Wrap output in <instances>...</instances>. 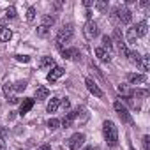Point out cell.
<instances>
[{
	"mask_svg": "<svg viewBox=\"0 0 150 150\" xmlns=\"http://www.w3.org/2000/svg\"><path fill=\"white\" fill-rule=\"evenodd\" d=\"M103 132H104V139H106L108 146H117V143H118V129L111 120H104Z\"/></svg>",
	"mask_w": 150,
	"mask_h": 150,
	"instance_id": "6da1fadb",
	"label": "cell"
},
{
	"mask_svg": "<svg viewBox=\"0 0 150 150\" xmlns=\"http://www.w3.org/2000/svg\"><path fill=\"white\" fill-rule=\"evenodd\" d=\"M72 35H74V27H72L71 23L64 25V27L58 30V34H57V39H55V42H57V48H58V50H64V44H65V42H69V41L72 39Z\"/></svg>",
	"mask_w": 150,
	"mask_h": 150,
	"instance_id": "7a4b0ae2",
	"label": "cell"
},
{
	"mask_svg": "<svg viewBox=\"0 0 150 150\" xmlns=\"http://www.w3.org/2000/svg\"><path fill=\"white\" fill-rule=\"evenodd\" d=\"M85 143V134L83 132H74L67 141H65V146L69 150H80V146Z\"/></svg>",
	"mask_w": 150,
	"mask_h": 150,
	"instance_id": "3957f363",
	"label": "cell"
},
{
	"mask_svg": "<svg viewBox=\"0 0 150 150\" xmlns=\"http://www.w3.org/2000/svg\"><path fill=\"white\" fill-rule=\"evenodd\" d=\"M83 34H85V37H87L88 41L96 39V37L99 35V27H97V23L92 21V20H88L87 25H85V28H83Z\"/></svg>",
	"mask_w": 150,
	"mask_h": 150,
	"instance_id": "277c9868",
	"label": "cell"
},
{
	"mask_svg": "<svg viewBox=\"0 0 150 150\" xmlns=\"http://www.w3.org/2000/svg\"><path fill=\"white\" fill-rule=\"evenodd\" d=\"M115 13H117V18H118L124 25H129V23L132 21V13H131L127 7H118Z\"/></svg>",
	"mask_w": 150,
	"mask_h": 150,
	"instance_id": "5b68a950",
	"label": "cell"
},
{
	"mask_svg": "<svg viewBox=\"0 0 150 150\" xmlns=\"http://www.w3.org/2000/svg\"><path fill=\"white\" fill-rule=\"evenodd\" d=\"M113 108H115V111H117V115L124 120V122H131V115H129V111H127V108L122 104V101H115V104H113Z\"/></svg>",
	"mask_w": 150,
	"mask_h": 150,
	"instance_id": "8992f818",
	"label": "cell"
},
{
	"mask_svg": "<svg viewBox=\"0 0 150 150\" xmlns=\"http://www.w3.org/2000/svg\"><path fill=\"white\" fill-rule=\"evenodd\" d=\"M64 72H65V71H64V67H58V65H55V67H53V69L48 72L46 80H48L50 83H55L57 80H60V78L64 76Z\"/></svg>",
	"mask_w": 150,
	"mask_h": 150,
	"instance_id": "52a82bcc",
	"label": "cell"
},
{
	"mask_svg": "<svg viewBox=\"0 0 150 150\" xmlns=\"http://www.w3.org/2000/svg\"><path fill=\"white\" fill-rule=\"evenodd\" d=\"M85 85H87L88 92H90V94H94L96 97H103V96H104V94H103V90L99 88V85H97L92 78H85Z\"/></svg>",
	"mask_w": 150,
	"mask_h": 150,
	"instance_id": "ba28073f",
	"label": "cell"
},
{
	"mask_svg": "<svg viewBox=\"0 0 150 150\" xmlns=\"http://www.w3.org/2000/svg\"><path fill=\"white\" fill-rule=\"evenodd\" d=\"M78 115H80V108H78V110H74V111H67V115L64 117V120L60 122V125H62V127H65V129H69V127L72 125L74 118H76Z\"/></svg>",
	"mask_w": 150,
	"mask_h": 150,
	"instance_id": "9c48e42d",
	"label": "cell"
},
{
	"mask_svg": "<svg viewBox=\"0 0 150 150\" xmlns=\"http://www.w3.org/2000/svg\"><path fill=\"white\" fill-rule=\"evenodd\" d=\"M127 81L131 85H143V83H146V76L145 74H138V72H129L127 74Z\"/></svg>",
	"mask_w": 150,
	"mask_h": 150,
	"instance_id": "30bf717a",
	"label": "cell"
},
{
	"mask_svg": "<svg viewBox=\"0 0 150 150\" xmlns=\"http://www.w3.org/2000/svg\"><path fill=\"white\" fill-rule=\"evenodd\" d=\"M62 51V57L65 60H80V51L76 48H71V50H60Z\"/></svg>",
	"mask_w": 150,
	"mask_h": 150,
	"instance_id": "8fae6325",
	"label": "cell"
},
{
	"mask_svg": "<svg viewBox=\"0 0 150 150\" xmlns=\"http://www.w3.org/2000/svg\"><path fill=\"white\" fill-rule=\"evenodd\" d=\"M94 51H96V57H97L101 62H106V64H108V62H111V53H110V51L103 50L101 46H99V48H96Z\"/></svg>",
	"mask_w": 150,
	"mask_h": 150,
	"instance_id": "7c38bea8",
	"label": "cell"
},
{
	"mask_svg": "<svg viewBox=\"0 0 150 150\" xmlns=\"http://www.w3.org/2000/svg\"><path fill=\"white\" fill-rule=\"evenodd\" d=\"M132 28H134V32H136L138 37H145L146 32H148V25H146V21H139V23H136V27H132Z\"/></svg>",
	"mask_w": 150,
	"mask_h": 150,
	"instance_id": "4fadbf2b",
	"label": "cell"
},
{
	"mask_svg": "<svg viewBox=\"0 0 150 150\" xmlns=\"http://www.w3.org/2000/svg\"><path fill=\"white\" fill-rule=\"evenodd\" d=\"M34 108V99H23V103L20 104V115H27L30 110Z\"/></svg>",
	"mask_w": 150,
	"mask_h": 150,
	"instance_id": "5bb4252c",
	"label": "cell"
},
{
	"mask_svg": "<svg viewBox=\"0 0 150 150\" xmlns=\"http://www.w3.org/2000/svg\"><path fill=\"white\" fill-rule=\"evenodd\" d=\"M39 67H41V69H53V67H55L53 57H42V58L39 60Z\"/></svg>",
	"mask_w": 150,
	"mask_h": 150,
	"instance_id": "9a60e30c",
	"label": "cell"
},
{
	"mask_svg": "<svg viewBox=\"0 0 150 150\" xmlns=\"http://www.w3.org/2000/svg\"><path fill=\"white\" fill-rule=\"evenodd\" d=\"M58 106H60V99L58 97H51L50 103H48V106H46V110H48V113H55L58 110Z\"/></svg>",
	"mask_w": 150,
	"mask_h": 150,
	"instance_id": "2e32d148",
	"label": "cell"
},
{
	"mask_svg": "<svg viewBox=\"0 0 150 150\" xmlns=\"http://www.w3.org/2000/svg\"><path fill=\"white\" fill-rule=\"evenodd\" d=\"M138 65H139V69H141L143 72H146V71L150 69V57H148V55H143V57L139 58Z\"/></svg>",
	"mask_w": 150,
	"mask_h": 150,
	"instance_id": "e0dca14e",
	"label": "cell"
},
{
	"mask_svg": "<svg viewBox=\"0 0 150 150\" xmlns=\"http://www.w3.org/2000/svg\"><path fill=\"white\" fill-rule=\"evenodd\" d=\"M13 37V30L11 28H2L0 30V42H9Z\"/></svg>",
	"mask_w": 150,
	"mask_h": 150,
	"instance_id": "ac0fdd59",
	"label": "cell"
},
{
	"mask_svg": "<svg viewBox=\"0 0 150 150\" xmlns=\"http://www.w3.org/2000/svg\"><path fill=\"white\" fill-rule=\"evenodd\" d=\"M48 96H50V90H48L46 87H37V88H35V97H37L39 101L48 99Z\"/></svg>",
	"mask_w": 150,
	"mask_h": 150,
	"instance_id": "d6986e66",
	"label": "cell"
},
{
	"mask_svg": "<svg viewBox=\"0 0 150 150\" xmlns=\"http://www.w3.org/2000/svg\"><path fill=\"white\" fill-rule=\"evenodd\" d=\"M101 42H103V50H106V51H111L113 50V42H111V37L110 35H103L101 37Z\"/></svg>",
	"mask_w": 150,
	"mask_h": 150,
	"instance_id": "ffe728a7",
	"label": "cell"
},
{
	"mask_svg": "<svg viewBox=\"0 0 150 150\" xmlns=\"http://www.w3.org/2000/svg\"><path fill=\"white\" fill-rule=\"evenodd\" d=\"M125 57L131 60V62H134V64H138L139 62V58H141V55L136 51V50H127V53H125Z\"/></svg>",
	"mask_w": 150,
	"mask_h": 150,
	"instance_id": "44dd1931",
	"label": "cell"
},
{
	"mask_svg": "<svg viewBox=\"0 0 150 150\" xmlns=\"http://www.w3.org/2000/svg\"><path fill=\"white\" fill-rule=\"evenodd\" d=\"M53 23H55V16H51V14H44V16H42L41 25H44V27L51 28V25H53Z\"/></svg>",
	"mask_w": 150,
	"mask_h": 150,
	"instance_id": "7402d4cb",
	"label": "cell"
},
{
	"mask_svg": "<svg viewBox=\"0 0 150 150\" xmlns=\"http://www.w3.org/2000/svg\"><path fill=\"white\" fill-rule=\"evenodd\" d=\"M50 30H51V28H48V27H44V25H39L35 32H37V37H48Z\"/></svg>",
	"mask_w": 150,
	"mask_h": 150,
	"instance_id": "603a6c76",
	"label": "cell"
},
{
	"mask_svg": "<svg viewBox=\"0 0 150 150\" xmlns=\"http://www.w3.org/2000/svg\"><path fill=\"white\" fill-rule=\"evenodd\" d=\"M136 39H138V35H136L134 28H129V32H127V41H125V44H132V42H136Z\"/></svg>",
	"mask_w": 150,
	"mask_h": 150,
	"instance_id": "cb8c5ba5",
	"label": "cell"
},
{
	"mask_svg": "<svg viewBox=\"0 0 150 150\" xmlns=\"http://www.w3.org/2000/svg\"><path fill=\"white\" fill-rule=\"evenodd\" d=\"M9 131L7 127H0V146H6V138H7Z\"/></svg>",
	"mask_w": 150,
	"mask_h": 150,
	"instance_id": "d4e9b609",
	"label": "cell"
},
{
	"mask_svg": "<svg viewBox=\"0 0 150 150\" xmlns=\"http://www.w3.org/2000/svg\"><path fill=\"white\" fill-rule=\"evenodd\" d=\"M48 127H50L51 131L58 129V127H60V120H58V118H50V120H48Z\"/></svg>",
	"mask_w": 150,
	"mask_h": 150,
	"instance_id": "484cf974",
	"label": "cell"
},
{
	"mask_svg": "<svg viewBox=\"0 0 150 150\" xmlns=\"http://www.w3.org/2000/svg\"><path fill=\"white\" fill-rule=\"evenodd\" d=\"M14 92H23L25 88H27V81H18V83H14Z\"/></svg>",
	"mask_w": 150,
	"mask_h": 150,
	"instance_id": "4316f807",
	"label": "cell"
},
{
	"mask_svg": "<svg viewBox=\"0 0 150 150\" xmlns=\"http://www.w3.org/2000/svg\"><path fill=\"white\" fill-rule=\"evenodd\" d=\"M35 13H37L35 7H28V11H27V20H28V21H34V20H35Z\"/></svg>",
	"mask_w": 150,
	"mask_h": 150,
	"instance_id": "83f0119b",
	"label": "cell"
},
{
	"mask_svg": "<svg viewBox=\"0 0 150 150\" xmlns=\"http://www.w3.org/2000/svg\"><path fill=\"white\" fill-rule=\"evenodd\" d=\"M13 92H14L13 85H11V83H6V85H4V94H6V97H7V99L11 97V94H13Z\"/></svg>",
	"mask_w": 150,
	"mask_h": 150,
	"instance_id": "f1b7e54d",
	"label": "cell"
},
{
	"mask_svg": "<svg viewBox=\"0 0 150 150\" xmlns=\"http://www.w3.org/2000/svg\"><path fill=\"white\" fill-rule=\"evenodd\" d=\"M6 16H7V18H11V20H14V18H16V7H14V6H11V7L6 11Z\"/></svg>",
	"mask_w": 150,
	"mask_h": 150,
	"instance_id": "f546056e",
	"label": "cell"
},
{
	"mask_svg": "<svg viewBox=\"0 0 150 150\" xmlns=\"http://www.w3.org/2000/svg\"><path fill=\"white\" fill-rule=\"evenodd\" d=\"M14 58H16L18 62H23V64H28V62L32 60L28 55H14Z\"/></svg>",
	"mask_w": 150,
	"mask_h": 150,
	"instance_id": "4dcf8cb0",
	"label": "cell"
},
{
	"mask_svg": "<svg viewBox=\"0 0 150 150\" xmlns=\"http://www.w3.org/2000/svg\"><path fill=\"white\" fill-rule=\"evenodd\" d=\"M60 104H62L64 111H69V108H71V101H69V97H64V99H60Z\"/></svg>",
	"mask_w": 150,
	"mask_h": 150,
	"instance_id": "1f68e13d",
	"label": "cell"
},
{
	"mask_svg": "<svg viewBox=\"0 0 150 150\" xmlns=\"http://www.w3.org/2000/svg\"><path fill=\"white\" fill-rule=\"evenodd\" d=\"M96 7H97L99 11H106V9H108V4H106V2H96Z\"/></svg>",
	"mask_w": 150,
	"mask_h": 150,
	"instance_id": "d6a6232c",
	"label": "cell"
},
{
	"mask_svg": "<svg viewBox=\"0 0 150 150\" xmlns=\"http://www.w3.org/2000/svg\"><path fill=\"white\" fill-rule=\"evenodd\" d=\"M118 92H122V94H125V96L129 97V90H127V87H124V85H118Z\"/></svg>",
	"mask_w": 150,
	"mask_h": 150,
	"instance_id": "836d02e7",
	"label": "cell"
},
{
	"mask_svg": "<svg viewBox=\"0 0 150 150\" xmlns=\"http://www.w3.org/2000/svg\"><path fill=\"white\" fill-rule=\"evenodd\" d=\"M148 141H150V138H148V136H143V145H145V150H148Z\"/></svg>",
	"mask_w": 150,
	"mask_h": 150,
	"instance_id": "e575fe53",
	"label": "cell"
},
{
	"mask_svg": "<svg viewBox=\"0 0 150 150\" xmlns=\"http://www.w3.org/2000/svg\"><path fill=\"white\" fill-rule=\"evenodd\" d=\"M7 101H9L11 104H18V103H20V99H18V97H9Z\"/></svg>",
	"mask_w": 150,
	"mask_h": 150,
	"instance_id": "d590c367",
	"label": "cell"
},
{
	"mask_svg": "<svg viewBox=\"0 0 150 150\" xmlns=\"http://www.w3.org/2000/svg\"><path fill=\"white\" fill-rule=\"evenodd\" d=\"M37 150H51V146H50V145H41Z\"/></svg>",
	"mask_w": 150,
	"mask_h": 150,
	"instance_id": "8d00e7d4",
	"label": "cell"
},
{
	"mask_svg": "<svg viewBox=\"0 0 150 150\" xmlns=\"http://www.w3.org/2000/svg\"><path fill=\"white\" fill-rule=\"evenodd\" d=\"M92 4H94V2H92V0H85V2H83V6H85V7H90Z\"/></svg>",
	"mask_w": 150,
	"mask_h": 150,
	"instance_id": "74e56055",
	"label": "cell"
},
{
	"mask_svg": "<svg viewBox=\"0 0 150 150\" xmlns=\"http://www.w3.org/2000/svg\"><path fill=\"white\" fill-rule=\"evenodd\" d=\"M81 150H94V146H90V145H87V146H83Z\"/></svg>",
	"mask_w": 150,
	"mask_h": 150,
	"instance_id": "f35d334b",
	"label": "cell"
}]
</instances>
